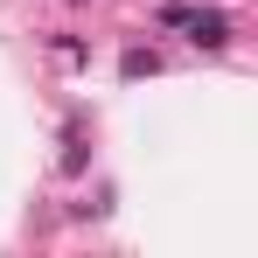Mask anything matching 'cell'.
Instances as JSON below:
<instances>
[{
  "label": "cell",
  "mask_w": 258,
  "mask_h": 258,
  "mask_svg": "<svg viewBox=\"0 0 258 258\" xmlns=\"http://www.w3.org/2000/svg\"><path fill=\"white\" fill-rule=\"evenodd\" d=\"M168 21L174 28H188V42L196 49H230V14H216V7H168Z\"/></svg>",
  "instance_id": "6da1fadb"
}]
</instances>
